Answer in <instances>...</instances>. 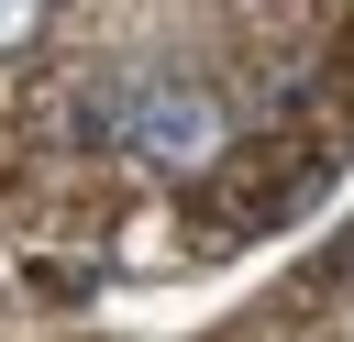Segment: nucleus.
<instances>
[{
    "instance_id": "1",
    "label": "nucleus",
    "mask_w": 354,
    "mask_h": 342,
    "mask_svg": "<svg viewBox=\"0 0 354 342\" xmlns=\"http://www.w3.org/2000/svg\"><path fill=\"white\" fill-rule=\"evenodd\" d=\"M221 143H232L221 88H199V77H155V88H133L122 154H133L144 177H210V165H221Z\"/></svg>"
},
{
    "instance_id": "2",
    "label": "nucleus",
    "mask_w": 354,
    "mask_h": 342,
    "mask_svg": "<svg viewBox=\"0 0 354 342\" xmlns=\"http://www.w3.org/2000/svg\"><path fill=\"white\" fill-rule=\"evenodd\" d=\"M122 121H133V77H66L55 88V143L122 154Z\"/></svg>"
},
{
    "instance_id": "3",
    "label": "nucleus",
    "mask_w": 354,
    "mask_h": 342,
    "mask_svg": "<svg viewBox=\"0 0 354 342\" xmlns=\"http://www.w3.org/2000/svg\"><path fill=\"white\" fill-rule=\"evenodd\" d=\"M33 33H44V0H0V55H22Z\"/></svg>"
}]
</instances>
